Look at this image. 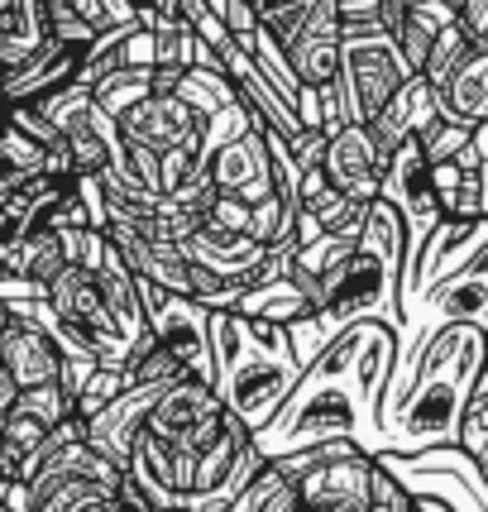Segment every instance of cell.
<instances>
[{
    "label": "cell",
    "mask_w": 488,
    "mask_h": 512,
    "mask_svg": "<svg viewBox=\"0 0 488 512\" xmlns=\"http://www.w3.org/2000/svg\"><path fill=\"white\" fill-rule=\"evenodd\" d=\"M398 331L383 321H355L335 335L321 355L302 369L288 402L273 412L264 431H254V450L264 460L321 441H355L378 455V398L393 374Z\"/></svg>",
    "instance_id": "cell-1"
},
{
    "label": "cell",
    "mask_w": 488,
    "mask_h": 512,
    "mask_svg": "<svg viewBox=\"0 0 488 512\" xmlns=\"http://www.w3.org/2000/svg\"><path fill=\"white\" fill-rule=\"evenodd\" d=\"M488 364V331L441 326L402 374H388L378 398V455H417L460 441V417L474 393V379Z\"/></svg>",
    "instance_id": "cell-2"
},
{
    "label": "cell",
    "mask_w": 488,
    "mask_h": 512,
    "mask_svg": "<svg viewBox=\"0 0 488 512\" xmlns=\"http://www.w3.org/2000/svg\"><path fill=\"white\" fill-rule=\"evenodd\" d=\"M402 268H407L402 221L388 201L374 197L355 249L340 259V268L316 292V312L297 316L288 326L297 364L307 369L311 359L321 355L345 326H355V321H383V326L398 331L402 326Z\"/></svg>",
    "instance_id": "cell-3"
},
{
    "label": "cell",
    "mask_w": 488,
    "mask_h": 512,
    "mask_svg": "<svg viewBox=\"0 0 488 512\" xmlns=\"http://www.w3.org/2000/svg\"><path fill=\"white\" fill-rule=\"evenodd\" d=\"M297 379L302 364L292 355L288 326L211 312V388L249 436L273 422V412L288 402Z\"/></svg>",
    "instance_id": "cell-4"
},
{
    "label": "cell",
    "mask_w": 488,
    "mask_h": 512,
    "mask_svg": "<svg viewBox=\"0 0 488 512\" xmlns=\"http://www.w3.org/2000/svg\"><path fill=\"white\" fill-rule=\"evenodd\" d=\"M407 77H412V67L383 24H340V72L326 87H316L321 130L335 134L345 125H364Z\"/></svg>",
    "instance_id": "cell-5"
},
{
    "label": "cell",
    "mask_w": 488,
    "mask_h": 512,
    "mask_svg": "<svg viewBox=\"0 0 488 512\" xmlns=\"http://www.w3.org/2000/svg\"><path fill=\"white\" fill-rule=\"evenodd\" d=\"M134 283H139V307H144L149 335L178 359L187 379L211 383V312L201 307L197 297L154 288L144 278H134Z\"/></svg>",
    "instance_id": "cell-6"
},
{
    "label": "cell",
    "mask_w": 488,
    "mask_h": 512,
    "mask_svg": "<svg viewBox=\"0 0 488 512\" xmlns=\"http://www.w3.org/2000/svg\"><path fill=\"white\" fill-rule=\"evenodd\" d=\"M225 422H230V412L221 407L216 388L182 374L178 383H168V388L158 393L144 431H149L154 441H163V446L187 450V455H201V450L225 431Z\"/></svg>",
    "instance_id": "cell-7"
},
{
    "label": "cell",
    "mask_w": 488,
    "mask_h": 512,
    "mask_svg": "<svg viewBox=\"0 0 488 512\" xmlns=\"http://www.w3.org/2000/svg\"><path fill=\"white\" fill-rule=\"evenodd\" d=\"M378 201H388L398 211L402 235H407V264H412L422 254L426 235L441 225V206H436V187H431V158H426L422 139H407V144L393 149L383 187H378Z\"/></svg>",
    "instance_id": "cell-8"
},
{
    "label": "cell",
    "mask_w": 488,
    "mask_h": 512,
    "mask_svg": "<svg viewBox=\"0 0 488 512\" xmlns=\"http://www.w3.org/2000/svg\"><path fill=\"white\" fill-rule=\"evenodd\" d=\"M48 307L87 340L101 364H125V359H130V345L120 340L111 312H106V302H101L96 273H87V268H63V273L48 283Z\"/></svg>",
    "instance_id": "cell-9"
},
{
    "label": "cell",
    "mask_w": 488,
    "mask_h": 512,
    "mask_svg": "<svg viewBox=\"0 0 488 512\" xmlns=\"http://www.w3.org/2000/svg\"><path fill=\"white\" fill-rule=\"evenodd\" d=\"M115 125H120V139H125V149H144V154H173V149H197V115L182 106L178 96H144V101H134L125 115H115Z\"/></svg>",
    "instance_id": "cell-10"
},
{
    "label": "cell",
    "mask_w": 488,
    "mask_h": 512,
    "mask_svg": "<svg viewBox=\"0 0 488 512\" xmlns=\"http://www.w3.org/2000/svg\"><path fill=\"white\" fill-rule=\"evenodd\" d=\"M321 173L340 197L350 201H374L388 173V154L374 144V134L364 125H345V130L326 134V154H321Z\"/></svg>",
    "instance_id": "cell-11"
},
{
    "label": "cell",
    "mask_w": 488,
    "mask_h": 512,
    "mask_svg": "<svg viewBox=\"0 0 488 512\" xmlns=\"http://www.w3.org/2000/svg\"><path fill=\"white\" fill-rule=\"evenodd\" d=\"M278 44H283L302 87H326L340 72V15H335V0H311L302 10V20L288 29V39H278Z\"/></svg>",
    "instance_id": "cell-12"
},
{
    "label": "cell",
    "mask_w": 488,
    "mask_h": 512,
    "mask_svg": "<svg viewBox=\"0 0 488 512\" xmlns=\"http://www.w3.org/2000/svg\"><path fill=\"white\" fill-rule=\"evenodd\" d=\"M201 173L211 178L216 192L240 197L244 206L264 201L273 192V173H268V149H264V125H249L244 134H235L230 144H221L216 154L201 163Z\"/></svg>",
    "instance_id": "cell-13"
},
{
    "label": "cell",
    "mask_w": 488,
    "mask_h": 512,
    "mask_svg": "<svg viewBox=\"0 0 488 512\" xmlns=\"http://www.w3.org/2000/svg\"><path fill=\"white\" fill-rule=\"evenodd\" d=\"M168 383H134L125 388L115 402H106L96 417H87V446L101 455V460H111L115 469H125V455H130L134 436L144 431L149 422V412H154L158 393H163Z\"/></svg>",
    "instance_id": "cell-14"
},
{
    "label": "cell",
    "mask_w": 488,
    "mask_h": 512,
    "mask_svg": "<svg viewBox=\"0 0 488 512\" xmlns=\"http://www.w3.org/2000/svg\"><path fill=\"white\" fill-rule=\"evenodd\" d=\"M436 125H441L436 91L426 87L417 72H412V77H407V82H402V87L393 91L383 106H378V115H369V120H364V130L374 134V144L388 158H393V149H398V144H407V139H426Z\"/></svg>",
    "instance_id": "cell-15"
},
{
    "label": "cell",
    "mask_w": 488,
    "mask_h": 512,
    "mask_svg": "<svg viewBox=\"0 0 488 512\" xmlns=\"http://www.w3.org/2000/svg\"><path fill=\"white\" fill-rule=\"evenodd\" d=\"M221 67H225V77H230V87H235V96H240V106L249 111V120H254V125L283 134V139H297V134L307 130L288 101H283V96H278V91L259 77V67L249 63V53H244L235 39L221 48Z\"/></svg>",
    "instance_id": "cell-16"
},
{
    "label": "cell",
    "mask_w": 488,
    "mask_h": 512,
    "mask_svg": "<svg viewBox=\"0 0 488 512\" xmlns=\"http://www.w3.org/2000/svg\"><path fill=\"white\" fill-rule=\"evenodd\" d=\"M58 369H63V355L53 350V340L39 326L10 316L0 331V374L15 388H44V383H58Z\"/></svg>",
    "instance_id": "cell-17"
},
{
    "label": "cell",
    "mask_w": 488,
    "mask_h": 512,
    "mask_svg": "<svg viewBox=\"0 0 488 512\" xmlns=\"http://www.w3.org/2000/svg\"><path fill=\"white\" fill-rule=\"evenodd\" d=\"M77 67H82V48H67L48 34L44 44L34 48L15 72L0 77V91H5L10 106H15V101H39V96H48V91L67 87V82L77 77Z\"/></svg>",
    "instance_id": "cell-18"
},
{
    "label": "cell",
    "mask_w": 488,
    "mask_h": 512,
    "mask_svg": "<svg viewBox=\"0 0 488 512\" xmlns=\"http://www.w3.org/2000/svg\"><path fill=\"white\" fill-rule=\"evenodd\" d=\"M187 259L201 268H211L216 278L225 283H240L249 288V278H254V268L264 264V249L259 240H249V235H230V230H216V225H201L197 235L187 240Z\"/></svg>",
    "instance_id": "cell-19"
},
{
    "label": "cell",
    "mask_w": 488,
    "mask_h": 512,
    "mask_svg": "<svg viewBox=\"0 0 488 512\" xmlns=\"http://www.w3.org/2000/svg\"><path fill=\"white\" fill-rule=\"evenodd\" d=\"M436 106H441V120L450 125H484L488 120V48H469V58L450 77H445L441 87H436Z\"/></svg>",
    "instance_id": "cell-20"
},
{
    "label": "cell",
    "mask_w": 488,
    "mask_h": 512,
    "mask_svg": "<svg viewBox=\"0 0 488 512\" xmlns=\"http://www.w3.org/2000/svg\"><path fill=\"white\" fill-rule=\"evenodd\" d=\"M48 39V0H0V77Z\"/></svg>",
    "instance_id": "cell-21"
},
{
    "label": "cell",
    "mask_w": 488,
    "mask_h": 512,
    "mask_svg": "<svg viewBox=\"0 0 488 512\" xmlns=\"http://www.w3.org/2000/svg\"><path fill=\"white\" fill-rule=\"evenodd\" d=\"M0 259H5V273H15V278H29V283H39L48 288L58 273L67 268L63 259V240H58V230H29L24 240H15L10 249H0Z\"/></svg>",
    "instance_id": "cell-22"
},
{
    "label": "cell",
    "mask_w": 488,
    "mask_h": 512,
    "mask_svg": "<svg viewBox=\"0 0 488 512\" xmlns=\"http://www.w3.org/2000/svg\"><path fill=\"white\" fill-rule=\"evenodd\" d=\"M311 302L307 292L288 278H268V283H254V288L240 292V302H235V316H249V321H273V326H292L297 316H307Z\"/></svg>",
    "instance_id": "cell-23"
},
{
    "label": "cell",
    "mask_w": 488,
    "mask_h": 512,
    "mask_svg": "<svg viewBox=\"0 0 488 512\" xmlns=\"http://www.w3.org/2000/svg\"><path fill=\"white\" fill-rule=\"evenodd\" d=\"M63 187L67 182H58V178H34V182H24L15 197L0 201V249H10L15 240H24L29 230H39L44 211L58 201Z\"/></svg>",
    "instance_id": "cell-24"
},
{
    "label": "cell",
    "mask_w": 488,
    "mask_h": 512,
    "mask_svg": "<svg viewBox=\"0 0 488 512\" xmlns=\"http://www.w3.org/2000/svg\"><path fill=\"white\" fill-rule=\"evenodd\" d=\"M115 489L120 484H101V479H63L34 498V512H125Z\"/></svg>",
    "instance_id": "cell-25"
},
{
    "label": "cell",
    "mask_w": 488,
    "mask_h": 512,
    "mask_svg": "<svg viewBox=\"0 0 488 512\" xmlns=\"http://www.w3.org/2000/svg\"><path fill=\"white\" fill-rule=\"evenodd\" d=\"M34 178H48L44 173V149L5 120V125H0V201L15 197L24 182H34Z\"/></svg>",
    "instance_id": "cell-26"
},
{
    "label": "cell",
    "mask_w": 488,
    "mask_h": 512,
    "mask_svg": "<svg viewBox=\"0 0 488 512\" xmlns=\"http://www.w3.org/2000/svg\"><path fill=\"white\" fill-rule=\"evenodd\" d=\"M173 96L197 115V125L206 115H221V111H230V106H240V96H235V87H230V77H225L221 67H187Z\"/></svg>",
    "instance_id": "cell-27"
},
{
    "label": "cell",
    "mask_w": 488,
    "mask_h": 512,
    "mask_svg": "<svg viewBox=\"0 0 488 512\" xmlns=\"http://www.w3.org/2000/svg\"><path fill=\"white\" fill-rule=\"evenodd\" d=\"M225 512H302V498H297V484L278 465H268L240 489V498Z\"/></svg>",
    "instance_id": "cell-28"
},
{
    "label": "cell",
    "mask_w": 488,
    "mask_h": 512,
    "mask_svg": "<svg viewBox=\"0 0 488 512\" xmlns=\"http://www.w3.org/2000/svg\"><path fill=\"white\" fill-rule=\"evenodd\" d=\"M178 5L182 0H96L91 29H115V24L158 29L163 20H178Z\"/></svg>",
    "instance_id": "cell-29"
},
{
    "label": "cell",
    "mask_w": 488,
    "mask_h": 512,
    "mask_svg": "<svg viewBox=\"0 0 488 512\" xmlns=\"http://www.w3.org/2000/svg\"><path fill=\"white\" fill-rule=\"evenodd\" d=\"M469 48H474V39H469L465 29H460V20L445 24L441 34H436V44H431V53H426V63H422V72H417V77H422L426 87L436 91L445 77H450V72H455V67L469 58Z\"/></svg>",
    "instance_id": "cell-30"
},
{
    "label": "cell",
    "mask_w": 488,
    "mask_h": 512,
    "mask_svg": "<svg viewBox=\"0 0 488 512\" xmlns=\"http://www.w3.org/2000/svg\"><path fill=\"white\" fill-rule=\"evenodd\" d=\"M91 96H96V106L111 115H125L134 106V101H144L149 96V72H139V67H125V72H106L96 87H91Z\"/></svg>",
    "instance_id": "cell-31"
},
{
    "label": "cell",
    "mask_w": 488,
    "mask_h": 512,
    "mask_svg": "<svg viewBox=\"0 0 488 512\" xmlns=\"http://www.w3.org/2000/svg\"><path fill=\"white\" fill-rule=\"evenodd\" d=\"M130 388V374H125V364H96L91 369V379L82 383V393H77V402H72V417H96L106 402H115L120 393Z\"/></svg>",
    "instance_id": "cell-32"
},
{
    "label": "cell",
    "mask_w": 488,
    "mask_h": 512,
    "mask_svg": "<svg viewBox=\"0 0 488 512\" xmlns=\"http://www.w3.org/2000/svg\"><path fill=\"white\" fill-rule=\"evenodd\" d=\"M455 446L465 450L469 460H479L488 450V364L479 369V379H474V393L465 402V417H460V441Z\"/></svg>",
    "instance_id": "cell-33"
},
{
    "label": "cell",
    "mask_w": 488,
    "mask_h": 512,
    "mask_svg": "<svg viewBox=\"0 0 488 512\" xmlns=\"http://www.w3.org/2000/svg\"><path fill=\"white\" fill-rule=\"evenodd\" d=\"M10 412H24V417H34L39 426L53 431L58 422L72 417V402H67V393L58 388V383H44V388H20L15 402H10Z\"/></svg>",
    "instance_id": "cell-34"
},
{
    "label": "cell",
    "mask_w": 488,
    "mask_h": 512,
    "mask_svg": "<svg viewBox=\"0 0 488 512\" xmlns=\"http://www.w3.org/2000/svg\"><path fill=\"white\" fill-rule=\"evenodd\" d=\"M125 374H130V388H134V383H178L182 379V364L154 340V345H144L139 355H130Z\"/></svg>",
    "instance_id": "cell-35"
},
{
    "label": "cell",
    "mask_w": 488,
    "mask_h": 512,
    "mask_svg": "<svg viewBox=\"0 0 488 512\" xmlns=\"http://www.w3.org/2000/svg\"><path fill=\"white\" fill-rule=\"evenodd\" d=\"M48 34L67 48H87L91 39H96V29H91L67 0H48Z\"/></svg>",
    "instance_id": "cell-36"
},
{
    "label": "cell",
    "mask_w": 488,
    "mask_h": 512,
    "mask_svg": "<svg viewBox=\"0 0 488 512\" xmlns=\"http://www.w3.org/2000/svg\"><path fill=\"white\" fill-rule=\"evenodd\" d=\"M211 5V15L225 24V34L230 39H244V34H254L259 29V15H254V5L249 0H206Z\"/></svg>",
    "instance_id": "cell-37"
},
{
    "label": "cell",
    "mask_w": 488,
    "mask_h": 512,
    "mask_svg": "<svg viewBox=\"0 0 488 512\" xmlns=\"http://www.w3.org/2000/svg\"><path fill=\"white\" fill-rule=\"evenodd\" d=\"M0 436L10 441V446H20L24 455H34L39 441L48 436V426H39L34 417H24V412H5V422H0Z\"/></svg>",
    "instance_id": "cell-38"
},
{
    "label": "cell",
    "mask_w": 488,
    "mask_h": 512,
    "mask_svg": "<svg viewBox=\"0 0 488 512\" xmlns=\"http://www.w3.org/2000/svg\"><path fill=\"white\" fill-rule=\"evenodd\" d=\"M206 225H216V230H230V235H249V206H244L240 197H225V192H216Z\"/></svg>",
    "instance_id": "cell-39"
},
{
    "label": "cell",
    "mask_w": 488,
    "mask_h": 512,
    "mask_svg": "<svg viewBox=\"0 0 488 512\" xmlns=\"http://www.w3.org/2000/svg\"><path fill=\"white\" fill-rule=\"evenodd\" d=\"M288 154L292 163L307 173V168H316L321 163V154H326V130H302L297 139H288Z\"/></svg>",
    "instance_id": "cell-40"
},
{
    "label": "cell",
    "mask_w": 488,
    "mask_h": 512,
    "mask_svg": "<svg viewBox=\"0 0 488 512\" xmlns=\"http://www.w3.org/2000/svg\"><path fill=\"white\" fill-rule=\"evenodd\" d=\"M460 29H465L479 48H488V0H465V5H460Z\"/></svg>",
    "instance_id": "cell-41"
},
{
    "label": "cell",
    "mask_w": 488,
    "mask_h": 512,
    "mask_svg": "<svg viewBox=\"0 0 488 512\" xmlns=\"http://www.w3.org/2000/svg\"><path fill=\"white\" fill-rule=\"evenodd\" d=\"M340 24H378V0H335Z\"/></svg>",
    "instance_id": "cell-42"
},
{
    "label": "cell",
    "mask_w": 488,
    "mask_h": 512,
    "mask_svg": "<svg viewBox=\"0 0 488 512\" xmlns=\"http://www.w3.org/2000/svg\"><path fill=\"white\" fill-rule=\"evenodd\" d=\"M24 465H29V455L0 436V479H5V484H10V479H24Z\"/></svg>",
    "instance_id": "cell-43"
},
{
    "label": "cell",
    "mask_w": 488,
    "mask_h": 512,
    "mask_svg": "<svg viewBox=\"0 0 488 512\" xmlns=\"http://www.w3.org/2000/svg\"><path fill=\"white\" fill-rule=\"evenodd\" d=\"M0 508H10V512H34V493H29V484H24V479H10V484L0 489Z\"/></svg>",
    "instance_id": "cell-44"
},
{
    "label": "cell",
    "mask_w": 488,
    "mask_h": 512,
    "mask_svg": "<svg viewBox=\"0 0 488 512\" xmlns=\"http://www.w3.org/2000/svg\"><path fill=\"white\" fill-rule=\"evenodd\" d=\"M15 393H20V388H15V383H10L5 374H0V422H5V412H10V402H15Z\"/></svg>",
    "instance_id": "cell-45"
},
{
    "label": "cell",
    "mask_w": 488,
    "mask_h": 512,
    "mask_svg": "<svg viewBox=\"0 0 488 512\" xmlns=\"http://www.w3.org/2000/svg\"><path fill=\"white\" fill-rule=\"evenodd\" d=\"M5 111H10V101H5V91H0V125H5Z\"/></svg>",
    "instance_id": "cell-46"
},
{
    "label": "cell",
    "mask_w": 488,
    "mask_h": 512,
    "mask_svg": "<svg viewBox=\"0 0 488 512\" xmlns=\"http://www.w3.org/2000/svg\"><path fill=\"white\" fill-rule=\"evenodd\" d=\"M445 5H450V10H455V15H460V5H465V0H445Z\"/></svg>",
    "instance_id": "cell-47"
},
{
    "label": "cell",
    "mask_w": 488,
    "mask_h": 512,
    "mask_svg": "<svg viewBox=\"0 0 488 512\" xmlns=\"http://www.w3.org/2000/svg\"><path fill=\"white\" fill-rule=\"evenodd\" d=\"M302 512H345V508H302Z\"/></svg>",
    "instance_id": "cell-48"
},
{
    "label": "cell",
    "mask_w": 488,
    "mask_h": 512,
    "mask_svg": "<svg viewBox=\"0 0 488 512\" xmlns=\"http://www.w3.org/2000/svg\"><path fill=\"white\" fill-rule=\"evenodd\" d=\"M149 512H182V508H149Z\"/></svg>",
    "instance_id": "cell-49"
},
{
    "label": "cell",
    "mask_w": 488,
    "mask_h": 512,
    "mask_svg": "<svg viewBox=\"0 0 488 512\" xmlns=\"http://www.w3.org/2000/svg\"><path fill=\"white\" fill-rule=\"evenodd\" d=\"M0 278H5V259H0Z\"/></svg>",
    "instance_id": "cell-50"
},
{
    "label": "cell",
    "mask_w": 488,
    "mask_h": 512,
    "mask_svg": "<svg viewBox=\"0 0 488 512\" xmlns=\"http://www.w3.org/2000/svg\"><path fill=\"white\" fill-rule=\"evenodd\" d=\"M398 5H417V0H398Z\"/></svg>",
    "instance_id": "cell-51"
},
{
    "label": "cell",
    "mask_w": 488,
    "mask_h": 512,
    "mask_svg": "<svg viewBox=\"0 0 488 512\" xmlns=\"http://www.w3.org/2000/svg\"><path fill=\"white\" fill-rule=\"evenodd\" d=\"M0 512H10V508H0Z\"/></svg>",
    "instance_id": "cell-52"
}]
</instances>
